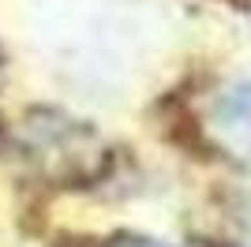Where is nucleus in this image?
<instances>
[{
    "instance_id": "obj_1",
    "label": "nucleus",
    "mask_w": 251,
    "mask_h": 247,
    "mask_svg": "<svg viewBox=\"0 0 251 247\" xmlns=\"http://www.w3.org/2000/svg\"><path fill=\"white\" fill-rule=\"evenodd\" d=\"M202 131L214 150L251 169V82L221 86L210 98L202 109Z\"/></svg>"
},
{
    "instance_id": "obj_2",
    "label": "nucleus",
    "mask_w": 251,
    "mask_h": 247,
    "mask_svg": "<svg viewBox=\"0 0 251 247\" xmlns=\"http://www.w3.org/2000/svg\"><path fill=\"white\" fill-rule=\"evenodd\" d=\"M116 247H165V244H154V240H124V244Z\"/></svg>"
}]
</instances>
